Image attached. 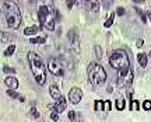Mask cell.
<instances>
[{"label":"cell","instance_id":"6da1fadb","mask_svg":"<svg viewBox=\"0 0 151 122\" xmlns=\"http://www.w3.org/2000/svg\"><path fill=\"white\" fill-rule=\"evenodd\" d=\"M55 16L56 9L52 0H39L38 3V18L41 23V28L46 31L55 29Z\"/></svg>","mask_w":151,"mask_h":122},{"label":"cell","instance_id":"7a4b0ae2","mask_svg":"<svg viewBox=\"0 0 151 122\" xmlns=\"http://www.w3.org/2000/svg\"><path fill=\"white\" fill-rule=\"evenodd\" d=\"M28 63H29V68H31L34 77H35V81L38 84H41V86L45 84V81H46V69H45V65L41 56L35 52H29Z\"/></svg>","mask_w":151,"mask_h":122},{"label":"cell","instance_id":"3957f363","mask_svg":"<svg viewBox=\"0 0 151 122\" xmlns=\"http://www.w3.org/2000/svg\"><path fill=\"white\" fill-rule=\"evenodd\" d=\"M3 13L6 16V23L11 29H17L21 24V11L14 2H9L6 0L3 3Z\"/></svg>","mask_w":151,"mask_h":122},{"label":"cell","instance_id":"277c9868","mask_svg":"<svg viewBox=\"0 0 151 122\" xmlns=\"http://www.w3.org/2000/svg\"><path fill=\"white\" fill-rule=\"evenodd\" d=\"M88 79L92 86H101L106 81V72L99 63H91L88 66Z\"/></svg>","mask_w":151,"mask_h":122},{"label":"cell","instance_id":"5b68a950","mask_svg":"<svg viewBox=\"0 0 151 122\" xmlns=\"http://www.w3.org/2000/svg\"><path fill=\"white\" fill-rule=\"evenodd\" d=\"M109 63L115 70H122L127 66H130L129 63V58H127V53L124 51L119 49V51H115L111 56H109Z\"/></svg>","mask_w":151,"mask_h":122},{"label":"cell","instance_id":"8992f818","mask_svg":"<svg viewBox=\"0 0 151 122\" xmlns=\"http://www.w3.org/2000/svg\"><path fill=\"white\" fill-rule=\"evenodd\" d=\"M131 83H133V72H131L130 66L118 70V84L120 87H129Z\"/></svg>","mask_w":151,"mask_h":122},{"label":"cell","instance_id":"52a82bcc","mask_svg":"<svg viewBox=\"0 0 151 122\" xmlns=\"http://www.w3.org/2000/svg\"><path fill=\"white\" fill-rule=\"evenodd\" d=\"M48 70L52 73V75H55V76H63V66L62 63L58 60V59H55V58H51L48 60Z\"/></svg>","mask_w":151,"mask_h":122},{"label":"cell","instance_id":"ba28073f","mask_svg":"<svg viewBox=\"0 0 151 122\" xmlns=\"http://www.w3.org/2000/svg\"><path fill=\"white\" fill-rule=\"evenodd\" d=\"M81 97H83V91L78 87H74V88H71V90H70L69 100L73 102V104H78V102L81 101Z\"/></svg>","mask_w":151,"mask_h":122},{"label":"cell","instance_id":"9c48e42d","mask_svg":"<svg viewBox=\"0 0 151 122\" xmlns=\"http://www.w3.org/2000/svg\"><path fill=\"white\" fill-rule=\"evenodd\" d=\"M4 83H6V86L9 88H13V90H17V88H18V80H17V77H14V76L6 77Z\"/></svg>","mask_w":151,"mask_h":122},{"label":"cell","instance_id":"30bf717a","mask_svg":"<svg viewBox=\"0 0 151 122\" xmlns=\"http://www.w3.org/2000/svg\"><path fill=\"white\" fill-rule=\"evenodd\" d=\"M87 4H88L90 10H91L92 13H97L98 10H99V2H98V0H87Z\"/></svg>","mask_w":151,"mask_h":122},{"label":"cell","instance_id":"8fae6325","mask_svg":"<svg viewBox=\"0 0 151 122\" xmlns=\"http://www.w3.org/2000/svg\"><path fill=\"white\" fill-rule=\"evenodd\" d=\"M66 100L63 98V97H60V98H58V101H56V104H55V107L58 108V111L59 112H62V111H65V108H66Z\"/></svg>","mask_w":151,"mask_h":122},{"label":"cell","instance_id":"7c38bea8","mask_svg":"<svg viewBox=\"0 0 151 122\" xmlns=\"http://www.w3.org/2000/svg\"><path fill=\"white\" fill-rule=\"evenodd\" d=\"M49 91H51V95L53 97L55 100H58V98H60L62 97V93H60V90L56 86H52L51 88H49Z\"/></svg>","mask_w":151,"mask_h":122},{"label":"cell","instance_id":"4fadbf2b","mask_svg":"<svg viewBox=\"0 0 151 122\" xmlns=\"http://www.w3.org/2000/svg\"><path fill=\"white\" fill-rule=\"evenodd\" d=\"M137 62L141 68H146L147 66V55L146 53H139L137 55Z\"/></svg>","mask_w":151,"mask_h":122},{"label":"cell","instance_id":"5bb4252c","mask_svg":"<svg viewBox=\"0 0 151 122\" xmlns=\"http://www.w3.org/2000/svg\"><path fill=\"white\" fill-rule=\"evenodd\" d=\"M51 119L52 121H59V111L55 105L51 107Z\"/></svg>","mask_w":151,"mask_h":122},{"label":"cell","instance_id":"9a60e30c","mask_svg":"<svg viewBox=\"0 0 151 122\" xmlns=\"http://www.w3.org/2000/svg\"><path fill=\"white\" fill-rule=\"evenodd\" d=\"M38 32V25H32V27H27L24 29V34L25 35H32V34H36Z\"/></svg>","mask_w":151,"mask_h":122},{"label":"cell","instance_id":"2e32d148","mask_svg":"<svg viewBox=\"0 0 151 122\" xmlns=\"http://www.w3.org/2000/svg\"><path fill=\"white\" fill-rule=\"evenodd\" d=\"M116 108H118L119 111H123L124 109V107H126V102H124V100L122 97H119V98H116Z\"/></svg>","mask_w":151,"mask_h":122},{"label":"cell","instance_id":"e0dca14e","mask_svg":"<svg viewBox=\"0 0 151 122\" xmlns=\"http://www.w3.org/2000/svg\"><path fill=\"white\" fill-rule=\"evenodd\" d=\"M69 39H70V44H71V45H73V44L77 45V44H78V39H77V34H76V31L71 29V31L69 32Z\"/></svg>","mask_w":151,"mask_h":122},{"label":"cell","instance_id":"ac0fdd59","mask_svg":"<svg viewBox=\"0 0 151 122\" xmlns=\"http://www.w3.org/2000/svg\"><path fill=\"white\" fill-rule=\"evenodd\" d=\"M46 41V36H35V38H31L29 42L31 44H43Z\"/></svg>","mask_w":151,"mask_h":122},{"label":"cell","instance_id":"d6986e66","mask_svg":"<svg viewBox=\"0 0 151 122\" xmlns=\"http://www.w3.org/2000/svg\"><path fill=\"white\" fill-rule=\"evenodd\" d=\"M14 51H16V45H10V46L4 51V56H11V55L14 53Z\"/></svg>","mask_w":151,"mask_h":122},{"label":"cell","instance_id":"ffe728a7","mask_svg":"<svg viewBox=\"0 0 151 122\" xmlns=\"http://www.w3.org/2000/svg\"><path fill=\"white\" fill-rule=\"evenodd\" d=\"M113 20H115V14H111V16H109V18L104 23V25H105L106 28H108V27H111V25L113 24Z\"/></svg>","mask_w":151,"mask_h":122},{"label":"cell","instance_id":"44dd1931","mask_svg":"<svg viewBox=\"0 0 151 122\" xmlns=\"http://www.w3.org/2000/svg\"><path fill=\"white\" fill-rule=\"evenodd\" d=\"M7 94H9L10 97H13V98H20V95H18L13 88H9V90H7Z\"/></svg>","mask_w":151,"mask_h":122},{"label":"cell","instance_id":"7402d4cb","mask_svg":"<svg viewBox=\"0 0 151 122\" xmlns=\"http://www.w3.org/2000/svg\"><path fill=\"white\" fill-rule=\"evenodd\" d=\"M143 108H144L146 111H151V101L150 100H147V101L143 102Z\"/></svg>","mask_w":151,"mask_h":122},{"label":"cell","instance_id":"603a6c76","mask_svg":"<svg viewBox=\"0 0 151 122\" xmlns=\"http://www.w3.org/2000/svg\"><path fill=\"white\" fill-rule=\"evenodd\" d=\"M3 72L4 73H16V69L10 68V66H3Z\"/></svg>","mask_w":151,"mask_h":122},{"label":"cell","instance_id":"cb8c5ba5","mask_svg":"<svg viewBox=\"0 0 151 122\" xmlns=\"http://www.w3.org/2000/svg\"><path fill=\"white\" fill-rule=\"evenodd\" d=\"M31 115L34 118H38V117H39V114H38V111L35 108V104H32V107H31Z\"/></svg>","mask_w":151,"mask_h":122},{"label":"cell","instance_id":"d4e9b609","mask_svg":"<svg viewBox=\"0 0 151 122\" xmlns=\"http://www.w3.org/2000/svg\"><path fill=\"white\" fill-rule=\"evenodd\" d=\"M104 108V101H95V111H101Z\"/></svg>","mask_w":151,"mask_h":122},{"label":"cell","instance_id":"484cf974","mask_svg":"<svg viewBox=\"0 0 151 122\" xmlns=\"http://www.w3.org/2000/svg\"><path fill=\"white\" fill-rule=\"evenodd\" d=\"M136 11H137V14H140V17H141V21H143V23H147V18H146V16H144V13H143L140 9H137V7H136Z\"/></svg>","mask_w":151,"mask_h":122},{"label":"cell","instance_id":"4316f807","mask_svg":"<svg viewBox=\"0 0 151 122\" xmlns=\"http://www.w3.org/2000/svg\"><path fill=\"white\" fill-rule=\"evenodd\" d=\"M130 108L133 111H137V109H140V105H139L137 101H133V102H131V105H130Z\"/></svg>","mask_w":151,"mask_h":122},{"label":"cell","instance_id":"83f0119b","mask_svg":"<svg viewBox=\"0 0 151 122\" xmlns=\"http://www.w3.org/2000/svg\"><path fill=\"white\" fill-rule=\"evenodd\" d=\"M104 111H106V112L111 111V102L109 101H104Z\"/></svg>","mask_w":151,"mask_h":122},{"label":"cell","instance_id":"f1b7e54d","mask_svg":"<svg viewBox=\"0 0 151 122\" xmlns=\"http://www.w3.org/2000/svg\"><path fill=\"white\" fill-rule=\"evenodd\" d=\"M102 4H104V7H105V9H109V7L112 6V0H104V2H102Z\"/></svg>","mask_w":151,"mask_h":122},{"label":"cell","instance_id":"f546056e","mask_svg":"<svg viewBox=\"0 0 151 122\" xmlns=\"http://www.w3.org/2000/svg\"><path fill=\"white\" fill-rule=\"evenodd\" d=\"M69 119L70 121H74L76 119V112H74V111H70V112H69Z\"/></svg>","mask_w":151,"mask_h":122},{"label":"cell","instance_id":"4dcf8cb0","mask_svg":"<svg viewBox=\"0 0 151 122\" xmlns=\"http://www.w3.org/2000/svg\"><path fill=\"white\" fill-rule=\"evenodd\" d=\"M116 13H118V16H123V14H124V9H123V7H119Z\"/></svg>","mask_w":151,"mask_h":122},{"label":"cell","instance_id":"1f68e13d","mask_svg":"<svg viewBox=\"0 0 151 122\" xmlns=\"http://www.w3.org/2000/svg\"><path fill=\"white\" fill-rule=\"evenodd\" d=\"M74 0H67V7H69V9H71V7H73V4H74Z\"/></svg>","mask_w":151,"mask_h":122},{"label":"cell","instance_id":"d6a6232c","mask_svg":"<svg viewBox=\"0 0 151 122\" xmlns=\"http://www.w3.org/2000/svg\"><path fill=\"white\" fill-rule=\"evenodd\" d=\"M143 44H144V41H143V39L140 38V39H137V42H136V45H137L139 48H140V46H143Z\"/></svg>","mask_w":151,"mask_h":122},{"label":"cell","instance_id":"836d02e7","mask_svg":"<svg viewBox=\"0 0 151 122\" xmlns=\"http://www.w3.org/2000/svg\"><path fill=\"white\" fill-rule=\"evenodd\" d=\"M95 49H97V53H98V58H101V49H99V46H95Z\"/></svg>","mask_w":151,"mask_h":122},{"label":"cell","instance_id":"e575fe53","mask_svg":"<svg viewBox=\"0 0 151 122\" xmlns=\"http://www.w3.org/2000/svg\"><path fill=\"white\" fill-rule=\"evenodd\" d=\"M74 2H76V4H78V6L81 4V0H74Z\"/></svg>","mask_w":151,"mask_h":122},{"label":"cell","instance_id":"d590c367","mask_svg":"<svg viewBox=\"0 0 151 122\" xmlns=\"http://www.w3.org/2000/svg\"><path fill=\"white\" fill-rule=\"evenodd\" d=\"M133 2H136V3H143L144 0H133Z\"/></svg>","mask_w":151,"mask_h":122},{"label":"cell","instance_id":"8d00e7d4","mask_svg":"<svg viewBox=\"0 0 151 122\" xmlns=\"http://www.w3.org/2000/svg\"><path fill=\"white\" fill-rule=\"evenodd\" d=\"M147 14H148V18H150V20H151V11H148V13H147Z\"/></svg>","mask_w":151,"mask_h":122},{"label":"cell","instance_id":"74e56055","mask_svg":"<svg viewBox=\"0 0 151 122\" xmlns=\"http://www.w3.org/2000/svg\"><path fill=\"white\" fill-rule=\"evenodd\" d=\"M150 56H151V51H150Z\"/></svg>","mask_w":151,"mask_h":122}]
</instances>
